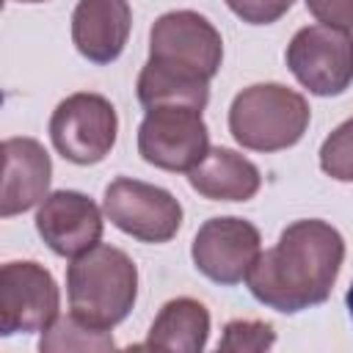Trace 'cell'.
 <instances>
[{
    "label": "cell",
    "instance_id": "obj_20",
    "mask_svg": "<svg viewBox=\"0 0 353 353\" xmlns=\"http://www.w3.org/2000/svg\"><path fill=\"white\" fill-rule=\"evenodd\" d=\"M295 0H226V6L248 25H270L281 19Z\"/></svg>",
    "mask_w": 353,
    "mask_h": 353
},
{
    "label": "cell",
    "instance_id": "obj_12",
    "mask_svg": "<svg viewBox=\"0 0 353 353\" xmlns=\"http://www.w3.org/2000/svg\"><path fill=\"white\" fill-rule=\"evenodd\" d=\"M52 160L36 138L3 141V193L0 215L11 218L47 199Z\"/></svg>",
    "mask_w": 353,
    "mask_h": 353
},
{
    "label": "cell",
    "instance_id": "obj_15",
    "mask_svg": "<svg viewBox=\"0 0 353 353\" xmlns=\"http://www.w3.org/2000/svg\"><path fill=\"white\" fill-rule=\"evenodd\" d=\"M210 336V312L196 298H174L154 317L143 350H174V353H199Z\"/></svg>",
    "mask_w": 353,
    "mask_h": 353
},
{
    "label": "cell",
    "instance_id": "obj_14",
    "mask_svg": "<svg viewBox=\"0 0 353 353\" xmlns=\"http://www.w3.org/2000/svg\"><path fill=\"white\" fill-rule=\"evenodd\" d=\"M188 182L196 193L212 201H248L256 196L262 176L259 168L234 149L215 146L196 168L188 171Z\"/></svg>",
    "mask_w": 353,
    "mask_h": 353
},
{
    "label": "cell",
    "instance_id": "obj_17",
    "mask_svg": "<svg viewBox=\"0 0 353 353\" xmlns=\"http://www.w3.org/2000/svg\"><path fill=\"white\" fill-rule=\"evenodd\" d=\"M116 342L110 336L108 328H97V325H88L83 323L80 317L74 314H66V317H58L39 339V350L41 353H69V350H113Z\"/></svg>",
    "mask_w": 353,
    "mask_h": 353
},
{
    "label": "cell",
    "instance_id": "obj_1",
    "mask_svg": "<svg viewBox=\"0 0 353 353\" xmlns=\"http://www.w3.org/2000/svg\"><path fill=\"white\" fill-rule=\"evenodd\" d=\"M345 259L342 234L317 218L290 223L279 243L259 254L248 270L251 295L284 314L323 303L339 276Z\"/></svg>",
    "mask_w": 353,
    "mask_h": 353
},
{
    "label": "cell",
    "instance_id": "obj_19",
    "mask_svg": "<svg viewBox=\"0 0 353 353\" xmlns=\"http://www.w3.org/2000/svg\"><path fill=\"white\" fill-rule=\"evenodd\" d=\"M273 342H276V334H273L270 323H262V320H232L223 328L218 350L256 353V350H268Z\"/></svg>",
    "mask_w": 353,
    "mask_h": 353
},
{
    "label": "cell",
    "instance_id": "obj_7",
    "mask_svg": "<svg viewBox=\"0 0 353 353\" xmlns=\"http://www.w3.org/2000/svg\"><path fill=\"white\" fill-rule=\"evenodd\" d=\"M105 215L141 243H168L182 226V204L157 185L119 176L105 188Z\"/></svg>",
    "mask_w": 353,
    "mask_h": 353
},
{
    "label": "cell",
    "instance_id": "obj_18",
    "mask_svg": "<svg viewBox=\"0 0 353 353\" xmlns=\"http://www.w3.org/2000/svg\"><path fill=\"white\" fill-rule=\"evenodd\" d=\"M320 168L339 182H353V116L342 121L320 146Z\"/></svg>",
    "mask_w": 353,
    "mask_h": 353
},
{
    "label": "cell",
    "instance_id": "obj_23",
    "mask_svg": "<svg viewBox=\"0 0 353 353\" xmlns=\"http://www.w3.org/2000/svg\"><path fill=\"white\" fill-rule=\"evenodd\" d=\"M17 3H47V0H17Z\"/></svg>",
    "mask_w": 353,
    "mask_h": 353
},
{
    "label": "cell",
    "instance_id": "obj_10",
    "mask_svg": "<svg viewBox=\"0 0 353 353\" xmlns=\"http://www.w3.org/2000/svg\"><path fill=\"white\" fill-rule=\"evenodd\" d=\"M193 265L218 284H240L248 279L262 254L259 229L243 218H210L193 237Z\"/></svg>",
    "mask_w": 353,
    "mask_h": 353
},
{
    "label": "cell",
    "instance_id": "obj_22",
    "mask_svg": "<svg viewBox=\"0 0 353 353\" xmlns=\"http://www.w3.org/2000/svg\"><path fill=\"white\" fill-rule=\"evenodd\" d=\"M345 303H347V312H350V320H353V284H350V290L345 295Z\"/></svg>",
    "mask_w": 353,
    "mask_h": 353
},
{
    "label": "cell",
    "instance_id": "obj_11",
    "mask_svg": "<svg viewBox=\"0 0 353 353\" xmlns=\"http://www.w3.org/2000/svg\"><path fill=\"white\" fill-rule=\"evenodd\" d=\"M36 229L41 240L58 256H80L102 240L99 207L77 190L47 193L36 212Z\"/></svg>",
    "mask_w": 353,
    "mask_h": 353
},
{
    "label": "cell",
    "instance_id": "obj_4",
    "mask_svg": "<svg viewBox=\"0 0 353 353\" xmlns=\"http://www.w3.org/2000/svg\"><path fill=\"white\" fill-rule=\"evenodd\" d=\"M119 116L110 99L91 91H77L58 102L50 119V138L55 152L74 165H94L105 160L116 143Z\"/></svg>",
    "mask_w": 353,
    "mask_h": 353
},
{
    "label": "cell",
    "instance_id": "obj_13",
    "mask_svg": "<svg viewBox=\"0 0 353 353\" xmlns=\"http://www.w3.org/2000/svg\"><path fill=\"white\" fill-rule=\"evenodd\" d=\"M132 28L127 0H80L72 14V41L94 63H110L121 55Z\"/></svg>",
    "mask_w": 353,
    "mask_h": 353
},
{
    "label": "cell",
    "instance_id": "obj_16",
    "mask_svg": "<svg viewBox=\"0 0 353 353\" xmlns=\"http://www.w3.org/2000/svg\"><path fill=\"white\" fill-rule=\"evenodd\" d=\"M135 91H138V102L143 108L190 105V108L204 110V105L210 99V80L196 72L149 58L138 74Z\"/></svg>",
    "mask_w": 353,
    "mask_h": 353
},
{
    "label": "cell",
    "instance_id": "obj_8",
    "mask_svg": "<svg viewBox=\"0 0 353 353\" xmlns=\"http://www.w3.org/2000/svg\"><path fill=\"white\" fill-rule=\"evenodd\" d=\"M58 284L39 262H6L0 270V331L33 334L58 320Z\"/></svg>",
    "mask_w": 353,
    "mask_h": 353
},
{
    "label": "cell",
    "instance_id": "obj_5",
    "mask_svg": "<svg viewBox=\"0 0 353 353\" xmlns=\"http://www.w3.org/2000/svg\"><path fill=\"white\" fill-rule=\"evenodd\" d=\"M141 157L163 171H190L210 152V132L199 108L157 105L146 108L138 127Z\"/></svg>",
    "mask_w": 353,
    "mask_h": 353
},
{
    "label": "cell",
    "instance_id": "obj_9",
    "mask_svg": "<svg viewBox=\"0 0 353 353\" xmlns=\"http://www.w3.org/2000/svg\"><path fill=\"white\" fill-rule=\"evenodd\" d=\"M149 58L212 80L223 61V41L207 17L196 11H168L152 25Z\"/></svg>",
    "mask_w": 353,
    "mask_h": 353
},
{
    "label": "cell",
    "instance_id": "obj_2",
    "mask_svg": "<svg viewBox=\"0 0 353 353\" xmlns=\"http://www.w3.org/2000/svg\"><path fill=\"white\" fill-rule=\"evenodd\" d=\"M69 309L88 325H119L138 298V268L113 245H94L66 268Z\"/></svg>",
    "mask_w": 353,
    "mask_h": 353
},
{
    "label": "cell",
    "instance_id": "obj_3",
    "mask_svg": "<svg viewBox=\"0 0 353 353\" xmlns=\"http://www.w3.org/2000/svg\"><path fill=\"white\" fill-rule=\"evenodd\" d=\"M309 127L306 99L281 83H256L243 88L229 108V132L254 152H279L295 146Z\"/></svg>",
    "mask_w": 353,
    "mask_h": 353
},
{
    "label": "cell",
    "instance_id": "obj_21",
    "mask_svg": "<svg viewBox=\"0 0 353 353\" xmlns=\"http://www.w3.org/2000/svg\"><path fill=\"white\" fill-rule=\"evenodd\" d=\"M306 8L323 25L342 30L353 28V0H306Z\"/></svg>",
    "mask_w": 353,
    "mask_h": 353
},
{
    "label": "cell",
    "instance_id": "obj_6",
    "mask_svg": "<svg viewBox=\"0 0 353 353\" xmlns=\"http://www.w3.org/2000/svg\"><path fill=\"white\" fill-rule=\"evenodd\" d=\"M287 66L317 97H336L353 83V36L331 25H306L287 44Z\"/></svg>",
    "mask_w": 353,
    "mask_h": 353
}]
</instances>
